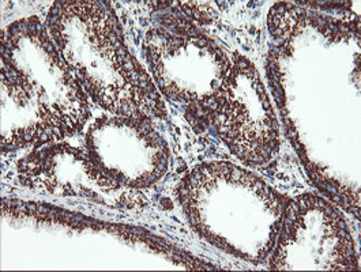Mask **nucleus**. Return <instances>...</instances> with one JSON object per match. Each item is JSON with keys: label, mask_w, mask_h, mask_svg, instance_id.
I'll use <instances>...</instances> for the list:
<instances>
[{"label": "nucleus", "mask_w": 361, "mask_h": 272, "mask_svg": "<svg viewBox=\"0 0 361 272\" xmlns=\"http://www.w3.org/2000/svg\"><path fill=\"white\" fill-rule=\"evenodd\" d=\"M270 270H357L355 241L342 216L319 196L305 194L286 203L269 259Z\"/></svg>", "instance_id": "5"}, {"label": "nucleus", "mask_w": 361, "mask_h": 272, "mask_svg": "<svg viewBox=\"0 0 361 272\" xmlns=\"http://www.w3.org/2000/svg\"><path fill=\"white\" fill-rule=\"evenodd\" d=\"M178 197L209 242L255 264L267 261L288 202L259 177L229 162L202 163L181 180Z\"/></svg>", "instance_id": "2"}, {"label": "nucleus", "mask_w": 361, "mask_h": 272, "mask_svg": "<svg viewBox=\"0 0 361 272\" xmlns=\"http://www.w3.org/2000/svg\"><path fill=\"white\" fill-rule=\"evenodd\" d=\"M209 115L222 142L240 161L262 165L277 154L280 127L259 73L250 60H232Z\"/></svg>", "instance_id": "6"}, {"label": "nucleus", "mask_w": 361, "mask_h": 272, "mask_svg": "<svg viewBox=\"0 0 361 272\" xmlns=\"http://www.w3.org/2000/svg\"><path fill=\"white\" fill-rule=\"evenodd\" d=\"M85 93L109 115L165 117L157 85L126 45L114 11L101 1H56L45 22Z\"/></svg>", "instance_id": "1"}, {"label": "nucleus", "mask_w": 361, "mask_h": 272, "mask_svg": "<svg viewBox=\"0 0 361 272\" xmlns=\"http://www.w3.org/2000/svg\"><path fill=\"white\" fill-rule=\"evenodd\" d=\"M16 175L35 192L92 199L108 206H131L135 192L105 175L87 150L55 142L32 149L17 162Z\"/></svg>", "instance_id": "8"}, {"label": "nucleus", "mask_w": 361, "mask_h": 272, "mask_svg": "<svg viewBox=\"0 0 361 272\" xmlns=\"http://www.w3.org/2000/svg\"><path fill=\"white\" fill-rule=\"evenodd\" d=\"M145 51L154 83L165 97L210 113L232 66L216 41L194 26L161 23L146 33Z\"/></svg>", "instance_id": "4"}, {"label": "nucleus", "mask_w": 361, "mask_h": 272, "mask_svg": "<svg viewBox=\"0 0 361 272\" xmlns=\"http://www.w3.org/2000/svg\"><path fill=\"white\" fill-rule=\"evenodd\" d=\"M0 63L1 150H32L61 142L59 131L45 115L25 80L4 58Z\"/></svg>", "instance_id": "9"}, {"label": "nucleus", "mask_w": 361, "mask_h": 272, "mask_svg": "<svg viewBox=\"0 0 361 272\" xmlns=\"http://www.w3.org/2000/svg\"><path fill=\"white\" fill-rule=\"evenodd\" d=\"M86 150L119 185L138 191L160 181L169 166V149L150 118L99 117L86 132Z\"/></svg>", "instance_id": "7"}, {"label": "nucleus", "mask_w": 361, "mask_h": 272, "mask_svg": "<svg viewBox=\"0 0 361 272\" xmlns=\"http://www.w3.org/2000/svg\"><path fill=\"white\" fill-rule=\"evenodd\" d=\"M1 58L25 80L63 139L82 132L90 117V98L39 17L3 29Z\"/></svg>", "instance_id": "3"}]
</instances>
